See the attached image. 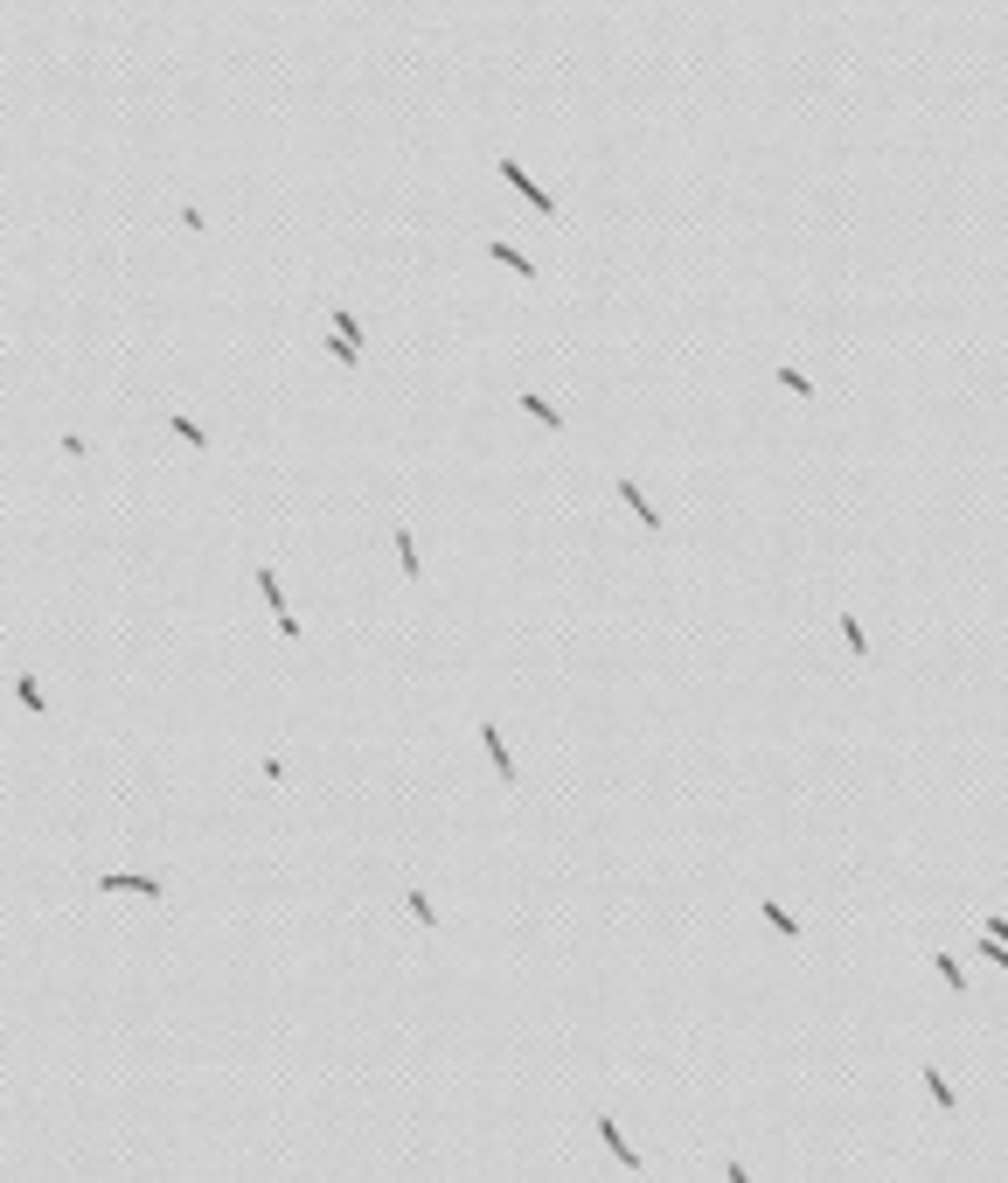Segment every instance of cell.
<instances>
[{"instance_id": "obj_1", "label": "cell", "mask_w": 1008, "mask_h": 1183, "mask_svg": "<svg viewBox=\"0 0 1008 1183\" xmlns=\"http://www.w3.org/2000/svg\"><path fill=\"white\" fill-rule=\"evenodd\" d=\"M327 348H334V355L355 369V355H362V320H355L348 306H334V320H327Z\"/></svg>"}, {"instance_id": "obj_2", "label": "cell", "mask_w": 1008, "mask_h": 1183, "mask_svg": "<svg viewBox=\"0 0 1008 1183\" xmlns=\"http://www.w3.org/2000/svg\"><path fill=\"white\" fill-rule=\"evenodd\" d=\"M97 891H132V898H168V885H161V878H147V871H104V878H97Z\"/></svg>"}, {"instance_id": "obj_3", "label": "cell", "mask_w": 1008, "mask_h": 1183, "mask_svg": "<svg viewBox=\"0 0 1008 1183\" xmlns=\"http://www.w3.org/2000/svg\"><path fill=\"white\" fill-rule=\"evenodd\" d=\"M258 592H265V606H272L278 634H285V641H299V620H292V606H285V592H278V578H272V571H258Z\"/></svg>"}, {"instance_id": "obj_4", "label": "cell", "mask_w": 1008, "mask_h": 1183, "mask_svg": "<svg viewBox=\"0 0 1008 1183\" xmlns=\"http://www.w3.org/2000/svg\"><path fill=\"white\" fill-rule=\"evenodd\" d=\"M480 745H487V759H494L501 787H515V759H508V745H501V731H494V724H480Z\"/></svg>"}, {"instance_id": "obj_5", "label": "cell", "mask_w": 1008, "mask_h": 1183, "mask_svg": "<svg viewBox=\"0 0 1008 1183\" xmlns=\"http://www.w3.org/2000/svg\"><path fill=\"white\" fill-rule=\"evenodd\" d=\"M501 175H508V189H515V196H529V202H536V209H543V216H556V202L543 196V189H536V182H529V175H522L515 161H501Z\"/></svg>"}, {"instance_id": "obj_6", "label": "cell", "mask_w": 1008, "mask_h": 1183, "mask_svg": "<svg viewBox=\"0 0 1008 1183\" xmlns=\"http://www.w3.org/2000/svg\"><path fill=\"white\" fill-rule=\"evenodd\" d=\"M598 1135H605V1149H612L626 1170H640V1149H626V1135H619V1121H612V1114H598Z\"/></svg>"}, {"instance_id": "obj_7", "label": "cell", "mask_w": 1008, "mask_h": 1183, "mask_svg": "<svg viewBox=\"0 0 1008 1183\" xmlns=\"http://www.w3.org/2000/svg\"><path fill=\"white\" fill-rule=\"evenodd\" d=\"M619 501H626V508H633V515H640L647 529H661V508H647V494H640V481H626V474H619Z\"/></svg>"}, {"instance_id": "obj_8", "label": "cell", "mask_w": 1008, "mask_h": 1183, "mask_svg": "<svg viewBox=\"0 0 1008 1183\" xmlns=\"http://www.w3.org/2000/svg\"><path fill=\"white\" fill-rule=\"evenodd\" d=\"M487 258H494V265H508V272H522V279H536V258H522L515 244H487Z\"/></svg>"}, {"instance_id": "obj_9", "label": "cell", "mask_w": 1008, "mask_h": 1183, "mask_svg": "<svg viewBox=\"0 0 1008 1183\" xmlns=\"http://www.w3.org/2000/svg\"><path fill=\"white\" fill-rule=\"evenodd\" d=\"M925 1093H932V1107H939V1114H953V1107H960V1100L946 1093V1072H939V1065H925Z\"/></svg>"}, {"instance_id": "obj_10", "label": "cell", "mask_w": 1008, "mask_h": 1183, "mask_svg": "<svg viewBox=\"0 0 1008 1183\" xmlns=\"http://www.w3.org/2000/svg\"><path fill=\"white\" fill-rule=\"evenodd\" d=\"M397 557H404V578H418V571H425V564H418V536H411L404 522H397Z\"/></svg>"}, {"instance_id": "obj_11", "label": "cell", "mask_w": 1008, "mask_h": 1183, "mask_svg": "<svg viewBox=\"0 0 1008 1183\" xmlns=\"http://www.w3.org/2000/svg\"><path fill=\"white\" fill-rule=\"evenodd\" d=\"M765 926H779V933H786V940H800V919H793V912H786V905H779V898H765Z\"/></svg>"}, {"instance_id": "obj_12", "label": "cell", "mask_w": 1008, "mask_h": 1183, "mask_svg": "<svg viewBox=\"0 0 1008 1183\" xmlns=\"http://www.w3.org/2000/svg\"><path fill=\"white\" fill-rule=\"evenodd\" d=\"M515 404H522V411H529L536 425H550V432H563V418H556V411H550V404H543V397H515Z\"/></svg>"}, {"instance_id": "obj_13", "label": "cell", "mask_w": 1008, "mask_h": 1183, "mask_svg": "<svg viewBox=\"0 0 1008 1183\" xmlns=\"http://www.w3.org/2000/svg\"><path fill=\"white\" fill-rule=\"evenodd\" d=\"M404 905H411V919H418V926H439V912H432V898H425V891H404Z\"/></svg>"}, {"instance_id": "obj_14", "label": "cell", "mask_w": 1008, "mask_h": 1183, "mask_svg": "<svg viewBox=\"0 0 1008 1183\" xmlns=\"http://www.w3.org/2000/svg\"><path fill=\"white\" fill-rule=\"evenodd\" d=\"M841 641H848V655H869V641H862V620H848V613H841Z\"/></svg>"}, {"instance_id": "obj_15", "label": "cell", "mask_w": 1008, "mask_h": 1183, "mask_svg": "<svg viewBox=\"0 0 1008 1183\" xmlns=\"http://www.w3.org/2000/svg\"><path fill=\"white\" fill-rule=\"evenodd\" d=\"M168 425H175V432H182L188 446H209V432H202V425H195V418H182V411H175V418H168Z\"/></svg>"}, {"instance_id": "obj_16", "label": "cell", "mask_w": 1008, "mask_h": 1183, "mask_svg": "<svg viewBox=\"0 0 1008 1183\" xmlns=\"http://www.w3.org/2000/svg\"><path fill=\"white\" fill-rule=\"evenodd\" d=\"M14 696H21L28 710H49V703H42V690H35V676H14Z\"/></svg>"}, {"instance_id": "obj_17", "label": "cell", "mask_w": 1008, "mask_h": 1183, "mask_svg": "<svg viewBox=\"0 0 1008 1183\" xmlns=\"http://www.w3.org/2000/svg\"><path fill=\"white\" fill-rule=\"evenodd\" d=\"M779 384H786V391H793V397H814V384H807V376H800V369H793V362H786V369H779Z\"/></svg>"}, {"instance_id": "obj_18", "label": "cell", "mask_w": 1008, "mask_h": 1183, "mask_svg": "<svg viewBox=\"0 0 1008 1183\" xmlns=\"http://www.w3.org/2000/svg\"><path fill=\"white\" fill-rule=\"evenodd\" d=\"M932 968L946 975V988H967V982H960V961H953V954H932Z\"/></svg>"}, {"instance_id": "obj_19", "label": "cell", "mask_w": 1008, "mask_h": 1183, "mask_svg": "<svg viewBox=\"0 0 1008 1183\" xmlns=\"http://www.w3.org/2000/svg\"><path fill=\"white\" fill-rule=\"evenodd\" d=\"M988 933H995V940L1008 947V912H1002V919H988Z\"/></svg>"}, {"instance_id": "obj_20", "label": "cell", "mask_w": 1008, "mask_h": 1183, "mask_svg": "<svg viewBox=\"0 0 1008 1183\" xmlns=\"http://www.w3.org/2000/svg\"><path fill=\"white\" fill-rule=\"evenodd\" d=\"M724 1183H751V1177H744V1163H724Z\"/></svg>"}]
</instances>
